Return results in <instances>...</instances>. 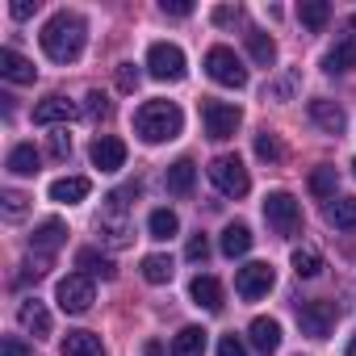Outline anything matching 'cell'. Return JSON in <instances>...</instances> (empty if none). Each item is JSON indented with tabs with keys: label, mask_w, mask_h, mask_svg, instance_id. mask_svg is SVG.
Instances as JSON below:
<instances>
[{
	"label": "cell",
	"mask_w": 356,
	"mask_h": 356,
	"mask_svg": "<svg viewBox=\"0 0 356 356\" xmlns=\"http://www.w3.org/2000/svg\"><path fill=\"white\" fill-rule=\"evenodd\" d=\"M84 38H88V26H84V17L80 13H55L47 26H42V34H38V42H42V51H47V59L51 63H76L80 55H84Z\"/></svg>",
	"instance_id": "cell-1"
},
{
	"label": "cell",
	"mask_w": 356,
	"mask_h": 356,
	"mask_svg": "<svg viewBox=\"0 0 356 356\" xmlns=\"http://www.w3.org/2000/svg\"><path fill=\"white\" fill-rule=\"evenodd\" d=\"M134 130H138L143 143H172L185 130V113L176 101H147L134 113Z\"/></svg>",
	"instance_id": "cell-2"
},
{
	"label": "cell",
	"mask_w": 356,
	"mask_h": 356,
	"mask_svg": "<svg viewBox=\"0 0 356 356\" xmlns=\"http://www.w3.org/2000/svg\"><path fill=\"white\" fill-rule=\"evenodd\" d=\"M210 181L222 197H248V189H252V176H248L239 155H214L210 159Z\"/></svg>",
	"instance_id": "cell-3"
},
{
	"label": "cell",
	"mask_w": 356,
	"mask_h": 356,
	"mask_svg": "<svg viewBox=\"0 0 356 356\" xmlns=\"http://www.w3.org/2000/svg\"><path fill=\"white\" fill-rule=\"evenodd\" d=\"M202 126H206V134L214 138V143H227V138H235V130L243 126V109L239 105H231V101H202Z\"/></svg>",
	"instance_id": "cell-4"
},
{
	"label": "cell",
	"mask_w": 356,
	"mask_h": 356,
	"mask_svg": "<svg viewBox=\"0 0 356 356\" xmlns=\"http://www.w3.org/2000/svg\"><path fill=\"white\" fill-rule=\"evenodd\" d=\"M264 218H268V227H273L277 235H285V239H293V235L302 231V206H298L293 193H285V189H273V193L264 197Z\"/></svg>",
	"instance_id": "cell-5"
},
{
	"label": "cell",
	"mask_w": 356,
	"mask_h": 356,
	"mask_svg": "<svg viewBox=\"0 0 356 356\" xmlns=\"http://www.w3.org/2000/svg\"><path fill=\"white\" fill-rule=\"evenodd\" d=\"M206 72H210V80L222 84V88H243V84H248V67H243V59H239L231 47H210V51H206Z\"/></svg>",
	"instance_id": "cell-6"
},
{
	"label": "cell",
	"mask_w": 356,
	"mask_h": 356,
	"mask_svg": "<svg viewBox=\"0 0 356 356\" xmlns=\"http://www.w3.org/2000/svg\"><path fill=\"white\" fill-rule=\"evenodd\" d=\"M147 72L155 80H185L189 63H185V51L176 47V42H151L147 51Z\"/></svg>",
	"instance_id": "cell-7"
},
{
	"label": "cell",
	"mask_w": 356,
	"mask_h": 356,
	"mask_svg": "<svg viewBox=\"0 0 356 356\" xmlns=\"http://www.w3.org/2000/svg\"><path fill=\"white\" fill-rule=\"evenodd\" d=\"M92 298H97V289H92V277H84V273H72L55 285V302L63 314H84L92 306Z\"/></svg>",
	"instance_id": "cell-8"
},
{
	"label": "cell",
	"mask_w": 356,
	"mask_h": 356,
	"mask_svg": "<svg viewBox=\"0 0 356 356\" xmlns=\"http://www.w3.org/2000/svg\"><path fill=\"white\" fill-rule=\"evenodd\" d=\"M273 285H277V273H273V264H264V260H252V264H243V268L235 273V293L248 298V302L264 298Z\"/></svg>",
	"instance_id": "cell-9"
},
{
	"label": "cell",
	"mask_w": 356,
	"mask_h": 356,
	"mask_svg": "<svg viewBox=\"0 0 356 356\" xmlns=\"http://www.w3.org/2000/svg\"><path fill=\"white\" fill-rule=\"evenodd\" d=\"M76 113H84L72 97H63V92H51V97H42L38 105H34V122L38 126H63V122H72Z\"/></svg>",
	"instance_id": "cell-10"
},
{
	"label": "cell",
	"mask_w": 356,
	"mask_h": 356,
	"mask_svg": "<svg viewBox=\"0 0 356 356\" xmlns=\"http://www.w3.org/2000/svg\"><path fill=\"white\" fill-rule=\"evenodd\" d=\"M298 323H302V335L327 339L331 335V323H335V310L327 302H298Z\"/></svg>",
	"instance_id": "cell-11"
},
{
	"label": "cell",
	"mask_w": 356,
	"mask_h": 356,
	"mask_svg": "<svg viewBox=\"0 0 356 356\" xmlns=\"http://www.w3.org/2000/svg\"><path fill=\"white\" fill-rule=\"evenodd\" d=\"M97 231H101V239H105L109 248H130V235H134V227H130L126 210H105V206H101Z\"/></svg>",
	"instance_id": "cell-12"
},
{
	"label": "cell",
	"mask_w": 356,
	"mask_h": 356,
	"mask_svg": "<svg viewBox=\"0 0 356 356\" xmlns=\"http://www.w3.org/2000/svg\"><path fill=\"white\" fill-rule=\"evenodd\" d=\"M67 243V222L63 218H42L38 227H34V235H30V248L38 252V256H51V252H59Z\"/></svg>",
	"instance_id": "cell-13"
},
{
	"label": "cell",
	"mask_w": 356,
	"mask_h": 356,
	"mask_svg": "<svg viewBox=\"0 0 356 356\" xmlns=\"http://www.w3.org/2000/svg\"><path fill=\"white\" fill-rule=\"evenodd\" d=\"M248 339H252V348H256L260 356H273V352L281 348V323L268 318V314H256L252 327H248Z\"/></svg>",
	"instance_id": "cell-14"
},
{
	"label": "cell",
	"mask_w": 356,
	"mask_h": 356,
	"mask_svg": "<svg viewBox=\"0 0 356 356\" xmlns=\"http://www.w3.org/2000/svg\"><path fill=\"white\" fill-rule=\"evenodd\" d=\"M310 122H314L318 130H327V134H343V130H348V113H343L335 101H327V97H314V101H310Z\"/></svg>",
	"instance_id": "cell-15"
},
{
	"label": "cell",
	"mask_w": 356,
	"mask_h": 356,
	"mask_svg": "<svg viewBox=\"0 0 356 356\" xmlns=\"http://www.w3.org/2000/svg\"><path fill=\"white\" fill-rule=\"evenodd\" d=\"M92 168H101V172H118L122 163H126V143L122 138H113V134H101L97 143H92Z\"/></svg>",
	"instance_id": "cell-16"
},
{
	"label": "cell",
	"mask_w": 356,
	"mask_h": 356,
	"mask_svg": "<svg viewBox=\"0 0 356 356\" xmlns=\"http://www.w3.org/2000/svg\"><path fill=\"white\" fill-rule=\"evenodd\" d=\"M0 76H5L9 84H34L38 80V67L26 55H17L13 47H5V51H0Z\"/></svg>",
	"instance_id": "cell-17"
},
{
	"label": "cell",
	"mask_w": 356,
	"mask_h": 356,
	"mask_svg": "<svg viewBox=\"0 0 356 356\" xmlns=\"http://www.w3.org/2000/svg\"><path fill=\"white\" fill-rule=\"evenodd\" d=\"M189 298H193L202 310L218 314V310H222V285H218V277H210V273H197V277H193V285H189Z\"/></svg>",
	"instance_id": "cell-18"
},
{
	"label": "cell",
	"mask_w": 356,
	"mask_h": 356,
	"mask_svg": "<svg viewBox=\"0 0 356 356\" xmlns=\"http://www.w3.org/2000/svg\"><path fill=\"white\" fill-rule=\"evenodd\" d=\"M92 193V181L88 176H59V181L51 185V202H59V206H76V202H84Z\"/></svg>",
	"instance_id": "cell-19"
},
{
	"label": "cell",
	"mask_w": 356,
	"mask_h": 356,
	"mask_svg": "<svg viewBox=\"0 0 356 356\" xmlns=\"http://www.w3.org/2000/svg\"><path fill=\"white\" fill-rule=\"evenodd\" d=\"M76 268H80L84 277H101V281H113V277H118L113 260H109V256H101L97 248H80V252H76Z\"/></svg>",
	"instance_id": "cell-20"
},
{
	"label": "cell",
	"mask_w": 356,
	"mask_h": 356,
	"mask_svg": "<svg viewBox=\"0 0 356 356\" xmlns=\"http://www.w3.org/2000/svg\"><path fill=\"white\" fill-rule=\"evenodd\" d=\"M17 323L30 331V335H51V310L38 302V298H30V302H22V310H17Z\"/></svg>",
	"instance_id": "cell-21"
},
{
	"label": "cell",
	"mask_w": 356,
	"mask_h": 356,
	"mask_svg": "<svg viewBox=\"0 0 356 356\" xmlns=\"http://www.w3.org/2000/svg\"><path fill=\"white\" fill-rule=\"evenodd\" d=\"M323 72H331V76L356 72V38H339V42L323 55Z\"/></svg>",
	"instance_id": "cell-22"
},
{
	"label": "cell",
	"mask_w": 356,
	"mask_h": 356,
	"mask_svg": "<svg viewBox=\"0 0 356 356\" xmlns=\"http://www.w3.org/2000/svg\"><path fill=\"white\" fill-rule=\"evenodd\" d=\"M193 181H197V163H193V159H176V163L168 168V193L189 197V193H193Z\"/></svg>",
	"instance_id": "cell-23"
},
{
	"label": "cell",
	"mask_w": 356,
	"mask_h": 356,
	"mask_svg": "<svg viewBox=\"0 0 356 356\" xmlns=\"http://www.w3.org/2000/svg\"><path fill=\"white\" fill-rule=\"evenodd\" d=\"M206 335L202 327H181L172 335V356H206Z\"/></svg>",
	"instance_id": "cell-24"
},
{
	"label": "cell",
	"mask_w": 356,
	"mask_h": 356,
	"mask_svg": "<svg viewBox=\"0 0 356 356\" xmlns=\"http://www.w3.org/2000/svg\"><path fill=\"white\" fill-rule=\"evenodd\" d=\"M63 356H105V348L92 331H67L63 335Z\"/></svg>",
	"instance_id": "cell-25"
},
{
	"label": "cell",
	"mask_w": 356,
	"mask_h": 356,
	"mask_svg": "<svg viewBox=\"0 0 356 356\" xmlns=\"http://www.w3.org/2000/svg\"><path fill=\"white\" fill-rule=\"evenodd\" d=\"M248 55H252L260 67H273V63H277V42H273V34L248 30Z\"/></svg>",
	"instance_id": "cell-26"
},
{
	"label": "cell",
	"mask_w": 356,
	"mask_h": 356,
	"mask_svg": "<svg viewBox=\"0 0 356 356\" xmlns=\"http://www.w3.org/2000/svg\"><path fill=\"white\" fill-rule=\"evenodd\" d=\"M38 163H42V155L34 151V143H17V147L9 151V172H13V176H34Z\"/></svg>",
	"instance_id": "cell-27"
},
{
	"label": "cell",
	"mask_w": 356,
	"mask_h": 356,
	"mask_svg": "<svg viewBox=\"0 0 356 356\" xmlns=\"http://www.w3.org/2000/svg\"><path fill=\"white\" fill-rule=\"evenodd\" d=\"M252 252V231H248V222H231L227 231H222V256H248Z\"/></svg>",
	"instance_id": "cell-28"
},
{
	"label": "cell",
	"mask_w": 356,
	"mask_h": 356,
	"mask_svg": "<svg viewBox=\"0 0 356 356\" xmlns=\"http://www.w3.org/2000/svg\"><path fill=\"white\" fill-rule=\"evenodd\" d=\"M327 222H331L335 231H356V197H331Z\"/></svg>",
	"instance_id": "cell-29"
},
{
	"label": "cell",
	"mask_w": 356,
	"mask_h": 356,
	"mask_svg": "<svg viewBox=\"0 0 356 356\" xmlns=\"http://www.w3.org/2000/svg\"><path fill=\"white\" fill-rule=\"evenodd\" d=\"M298 17H302L306 30L318 34V30L331 22V5H327V0H302V5H298Z\"/></svg>",
	"instance_id": "cell-30"
},
{
	"label": "cell",
	"mask_w": 356,
	"mask_h": 356,
	"mask_svg": "<svg viewBox=\"0 0 356 356\" xmlns=\"http://www.w3.org/2000/svg\"><path fill=\"white\" fill-rule=\"evenodd\" d=\"M172 260L168 256H159V252H151V256H143V281L147 285H168L172 281Z\"/></svg>",
	"instance_id": "cell-31"
},
{
	"label": "cell",
	"mask_w": 356,
	"mask_h": 356,
	"mask_svg": "<svg viewBox=\"0 0 356 356\" xmlns=\"http://www.w3.org/2000/svg\"><path fill=\"white\" fill-rule=\"evenodd\" d=\"M289 264H293V273H298L302 281H310V277H318V273H323V256H318L314 248H293Z\"/></svg>",
	"instance_id": "cell-32"
},
{
	"label": "cell",
	"mask_w": 356,
	"mask_h": 356,
	"mask_svg": "<svg viewBox=\"0 0 356 356\" xmlns=\"http://www.w3.org/2000/svg\"><path fill=\"white\" fill-rule=\"evenodd\" d=\"M147 231H151V239H172L176 231H181V218H176L172 210H151Z\"/></svg>",
	"instance_id": "cell-33"
},
{
	"label": "cell",
	"mask_w": 356,
	"mask_h": 356,
	"mask_svg": "<svg viewBox=\"0 0 356 356\" xmlns=\"http://www.w3.org/2000/svg\"><path fill=\"white\" fill-rule=\"evenodd\" d=\"M256 155H260L264 163H281V159H285V143H281L273 130H260V134H256Z\"/></svg>",
	"instance_id": "cell-34"
},
{
	"label": "cell",
	"mask_w": 356,
	"mask_h": 356,
	"mask_svg": "<svg viewBox=\"0 0 356 356\" xmlns=\"http://www.w3.org/2000/svg\"><path fill=\"white\" fill-rule=\"evenodd\" d=\"M310 193H314V197H335V168L323 163V168L310 172Z\"/></svg>",
	"instance_id": "cell-35"
},
{
	"label": "cell",
	"mask_w": 356,
	"mask_h": 356,
	"mask_svg": "<svg viewBox=\"0 0 356 356\" xmlns=\"http://www.w3.org/2000/svg\"><path fill=\"white\" fill-rule=\"evenodd\" d=\"M80 109H84V118H92V122H105V118L113 113L109 97H105V92H97V88H92V92L84 97V105H80Z\"/></svg>",
	"instance_id": "cell-36"
},
{
	"label": "cell",
	"mask_w": 356,
	"mask_h": 356,
	"mask_svg": "<svg viewBox=\"0 0 356 356\" xmlns=\"http://www.w3.org/2000/svg\"><path fill=\"white\" fill-rule=\"evenodd\" d=\"M0 202H5V218H9V222L26 218V210H30V197L17 193V189H5V193H0Z\"/></svg>",
	"instance_id": "cell-37"
},
{
	"label": "cell",
	"mask_w": 356,
	"mask_h": 356,
	"mask_svg": "<svg viewBox=\"0 0 356 356\" xmlns=\"http://www.w3.org/2000/svg\"><path fill=\"white\" fill-rule=\"evenodd\" d=\"M293 88H298V72H285L281 80H273V84L264 88V101H289Z\"/></svg>",
	"instance_id": "cell-38"
},
{
	"label": "cell",
	"mask_w": 356,
	"mask_h": 356,
	"mask_svg": "<svg viewBox=\"0 0 356 356\" xmlns=\"http://www.w3.org/2000/svg\"><path fill=\"white\" fill-rule=\"evenodd\" d=\"M47 268H51V256H34V260L22 264V277H17V281H42Z\"/></svg>",
	"instance_id": "cell-39"
},
{
	"label": "cell",
	"mask_w": 356,
	"mask_h": 356,
	"mask_svg": "<svg viewBox=\"0 0 356 356\" xmlns=\"http://www.w3.org/2000/svg\"><path fill=\"white\" fill-rule=\"evenodd\" d=\"M206 256H210V239H206V235H193L189 248H185V260H189V264H206Z\"/></svg>",
	"instance_id": "cell-40"
},
{
	"label": "cell",
	"mask_w": 356,
	"mask_h": 356,
	"mask_svg": "<svg viewBox=\"0 0 356 356\" xmlns=\"http://www.w3.org/2000/svg\"><path fill=\"white\" fill-rule=\"evenodd\" d=\"M138 80H143V76H138V67H134V63H118V88H122V92H134V88H138Z\"/></svg>",
	"instance_id": "cell-41"
},
{
	"label": "cell",
	"mask_w": 356,
	"mask_h": 356,
	"mask_svg": "<svg viewBox=\"0 0 356 356\" xmlns=\"http://www.w3.org/2000/svg\"><path fill=\"white\" fill-rule=\"evenodd\" d=\"M0 356H34V348L26 339H17V335H5L0 339Z\"/></svg>",
	"instance_id": "cell-42"
},
{
	"label": "cell",
	"mask_w": 356,
	"mask_h": 356,
	"mask_svg": "<svg viewBox=\"0 0 356 356\" xmlns=\"http://www.w3.org/2000/svg\"><path fill=\"white\" fill-rule=\"evenodd\" d=\"M218 356H248V343L239 335H222L218 339Z\"/></svg>",
	"instance_id": "cell-43"
},
{
	"label": "cell",
	"mask_w": 356,
	"mask_h": 356,
	"mask_svg": "<svg viewBox=\"0 0 356 356\" xmlns=\"http://www.w3.org/2000/svg\"><path fill=\"white\" fill-rule=\"evenodd\" d=\"M51 155H55V159H67V155H72V138H67V130H55V134H51Z\"/></svg>",
	"instance_id": "cell-44"
},
{
	"label": "cell",
	"mask_w": 356,
	"mask_h": 356,
	"mask_svg": "<svg viewBox=\"0 0 356 356\" xmlns=\"http://www.w3.org/2000/svg\"><path fill=\"white\" fill-rule=\"evenodd\" d=\"M168 17H189L193 13V5H189V0H163V5H159Z\"/></svg>",
	"instance_id": "cell-45"
},
{
	"label": "cell",
	"mask_w": 356,
	"mask_h": 356,
	"mask_svg": "<svg viewBox=\"0 0 356 356\" xmlns=\"http://www.w3.org/2000/svg\"><path fill=\"white\" fill-rule=\"evenodd\" d=\"M210 17H214V26H231V22L239 17V5H222V9H214Z\"/></svg>",
	"instance_id": "cell-46"
},
{
	"label": "cell",
	"mask_w": 356,
	"mask_h": 356,
	"mask_svg": "<svg viewBox=\"0 0 356 356\" xmlns=\"http://www.w3.org/2000/svg\"><path fill=\"white\" fill-rule=\"evenodd\" d=\"M34 9H38V0H13V17H17V22L34 17Z\"/></svg>",
	"instance_id": "cell-47"
},
{
	"label": "cell",
	"mask_w": 356,
	"mask_h": 356,
	"mask_svg": "<svg viewBox=\"0 0 356 356\" xmlns=\"http://www.w3.org/2000/svg\"><path fill=\"white\" fill-rule=\"evenodd\" d=\"M143 356H163V343H159V339H151V343L143 348Z\"/></svg>",
	"instance_id": "cell-48"
},
{
	"label": "cell",
	"mask_w": 356,
	"mask_h": 356,
	"mask_svg": "<svg viewBox=\"0 0 356 356\" xmlns=\"http://www.w3.org/2000/svg\"><path fill=\"white\" fill-rule=\"evenodd\" d=\"M343 356H356V335L348 339V348H343Z\"/></svg>",
	"instance_id": "cell-49"
},
{
	"label": "cell",
	"mask_w": 356,
	"mask_h": 356,
	"mask_svg": "<svg viewBox=\"0 0 356 356\" xmlns=\"http://www.w3.org/2000/svg\"><path fill=\"white\" fill-rule=\"evenodd\" d=\"M352 30H356V13H352Z\"/></svg>",
	"instance_id": "cell-50"
},
{
	"label": "cell",
	"mask_w": 356,
	"mask_h": 356,
	"mask_svg": "<svg viewBox=\"0 0 356 356\" xmlns=\"http://www.w3.org/2000/svg\"><path fill=\"white\" fill-rule=\"evenodd\" d=\"M352 172H356V159H352Z\"/></svg>",
	"instance_id": "cell-51"
}]
</instances>
